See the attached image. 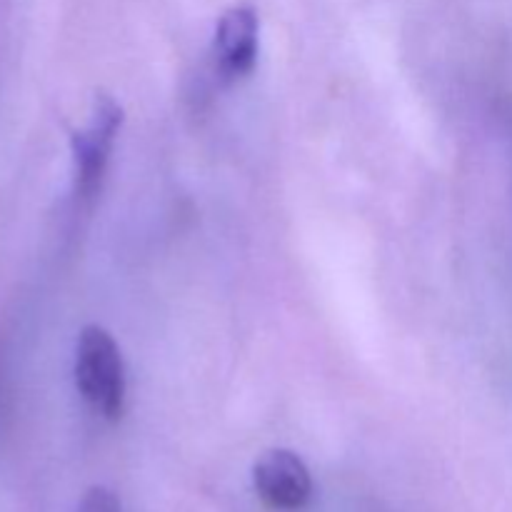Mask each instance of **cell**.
Listing matches in <instances>:
<instances>
[{"instance_id":"1","label":"cell","mask_w":512,"mask_h":512,"mask_svg":"<svg viewBox=\"0 0 512 512\" xmlns=\"http://www.w3.org/2000/svg\"><path fill=\"white\" fill-rule=\"evenodd\" d=\"M75 385L85 403L103 415L118 420L125 410V365L113 335L100 325H85L75 348Z\"/></svg>"},{"instance_id":"2","label":"cell","mask_w":512,"mask_h":512,"mask_svg":"<svg viewBox=\"0 0 512 512\" xmlns=\"http://www.w3.org/2000/svg\"><path fill=\"white\" fill-rule=\"evenodd\" d=\"M120 123H123V108L110 95L100 93L95 98L93 120L88 128L75 130L70 138L75 158V185L83 198H93L100 190Z\"/></svg>"},{"instance_id":"3","label":"cell","mask_w":512,"mask_h":512,"mask_svg":"<svg viewBox=\"0 0 512 512\" xmlns=\"http://www.w3.org/2000/svg\"><path fill=\"white\" fill-rule=\"evenodd\" d=\"M253 485L258 498L270 510L293 512L308 505L313 495V478L308 465L293 450H268L253 468Z\"/></svg>"},{"instance_id":"4","label":"cell","mask_w":512,"mask_h":512,"mask_svg":"<svg viewBox=\"0 0 512 512\" xmlns=\"http://www.w3.org/2000/svg\"><path fill=\"white\" fill-rule=\"evenodd\" d=\"M258 13L250 5L225 10L215 28V68L225 80L245 78L258 60Z\"/></svg>"},{"instance_id":"5","label":"cell","mask_w":512,"mask_h":512,"mask_svg":"<svg viewBox=\"0 0 512 512\" xmlns=\"http://www.w3.org/2000/svg\"><path fill=\"white\" fill-rule=\"evenodd\" d=\"M78 512H120V500L113 490L95 485L83 495Z\"/></svg>"}]
</instances>
